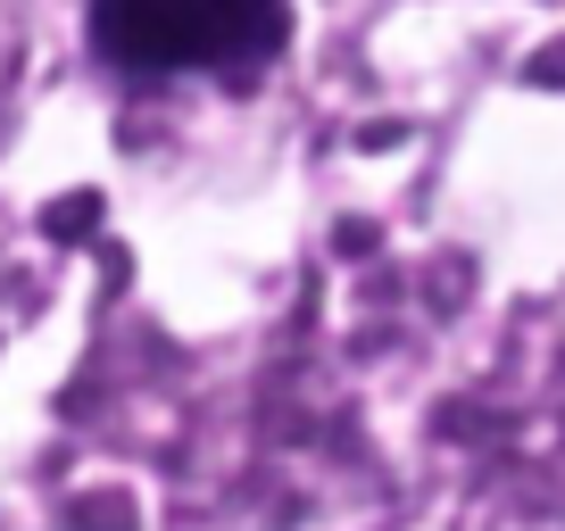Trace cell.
Instances as JSON below:
<instances>
[{
  "label": "cell",
  "mask_w": 565,
  "mask_h": 531,
  "mask_svg": "<svg viewBox=\"0 0 565 531\" xmlns=\"http://www.w3.org/2000/svg\"><path fill=\"white\" fill-rule=\"evenodd\" d=\"M84 42L108 75H266L291 42V0H92Z\"/></svg>",
  "instance_id": "cell-1"
}]
</instances>
